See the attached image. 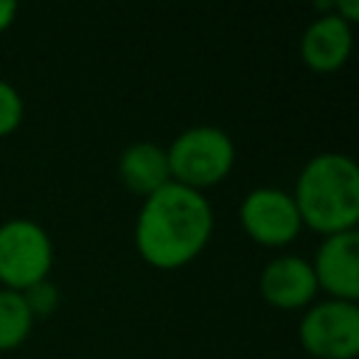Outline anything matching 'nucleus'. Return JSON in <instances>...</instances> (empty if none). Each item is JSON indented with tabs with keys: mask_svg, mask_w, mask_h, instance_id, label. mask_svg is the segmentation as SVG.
Wrapping results in <instances>:
<instances>
[{
	"mask_svg": "<svg viewBox=\"0 0 359 359\" xmlns=\"http://www.w3.org/2000/svg\"><path fill=\"white\" fill-rule=\"evenodd\" d=\"M135 250L154 269H182L213 236V208L202 191L168 182L135 216Z\"/></svg>",
	"mask_w": 359,
	"mask_h": 359,
	"instance_id": "1",
	"label": "nucleus"
},
{
	"mask_svg": "<svg viewBox=\"0 0 359 359\" xmlns=\"http://www.w3.org/2000/svg\"><path fill=\"white\" fill-rule=\"evenodd\" d=\"M292 199L303 227L323 238L359 227V160L345 151L309 157L294 180Z\"/></svg>",
	"mask_w": 359,
	"mask_h": 359,
	"instance_id": "2",
	"label": "nucleus"
},
{
	"mask_svg": "<svg viewBox=\"0 0 359 359\" xmlns=\"http://www.w3.org/2000/svg\"><path fill=\"white\" fill-rule=\"evenodd\" d=\"M165 154H168L171 182H180L202 194L219 185L236 165L233 137L222 126H213V123L182 129L165 146Z\"/></svg>",
	"mask_w": 359,
	"mask_h": 359,
	"instance_id": "3",
	"label": "nucleus"
},
{
	"mask_svg": "<svg viewBox=\"0 0 359 359\" xmlns=\"http://www.w3.org/2000/svg\"><path fill=\"white\" fill-rule=\"evenodd\" d=\"M53 241L50 233L28 219L14 216L0 222V286L25 292L28 286L50 278L53 269Z\"/></svg>",
	"mask_w": 359,
	"mask_h": 359,
	"instance_id": "4",
	"label": "nucleus"
},
{
	"mask_svg": "<svg viewBox=\"0 0 359 359\" xmlns=\"http://www.w3.org/2000/svg\"><path fill=\"white\" fill-rule=\"evenodd\" d=\"M297 339L311 359H359V303L314 300L297 323Z\"/></svg>",
	"mask_w": 359,
	"mask_h": 359,
	"instance_id": "5",
	"label": "nucleus"
},
{
	"mask_svg": "<svg viewBox=\"0 0 359 359\" xmlns=\"http://www.w3.org/2000/svg\"><path fill=\"white\" fill-rule=\"evenodd\" d=\"M238 224L261 247H286L303 230L292 194L275 185H258L241 199Z\"/></svg>",
	"mask_w": 359,
	"mask_h": 359,
	"instance_id": "6",
	"label": "nucleus"
},
{
	"mask_svg": "<svg viewBox=\"0 0 359 359\" xmlns=\"http://www.w3.org/2000/svg\"><path fill=\"white\" fill-rule=\"evenodd\" d=\"M311 266L320 292L334 300L359 303V227L325 236Z\"/></svg>",
	"mask_w": 359,
	"mask_h": 359,
	"instance_id": "7",
	"label": "nucleus"
},
{
	"mask_svg": "<svg viewBox=\"0 0 359 359\" xmlns=\"http://www.w3.org/2000/svg\"><path fill=\"white\" fill-rule=\"evenodd\" d=\"M258 292L272 309L306 311L317 300L320 286L311 261L300 255H275L264 264L258 275Z\"/></svg>",
	"mask_w": 359,
	"mask_h": 359,
	"instance_id": "8",
	"label": "nucleus"
},
{
	"mask_svg": "<svg viewBox=\"0 0 359 359\" xmlns=\"http://www.w3.org/2000/svg\"><path fill=\"white\" fill-rule=\"evenodd\" d=\"M353 53V28L331 8L320 11L300 34V59L311 73H337Z\"/></svg>",
	"mask_w": 359,
	"mask_h": 359,
	"instance_id": "9",
	"label": "nucleus"
},
{
	"mask_svg": "<svg viewBox=\"0 0 359 359\" xmlns=\"http://www.w3.org/2000/svg\"><path fill=\"white\" fill-rule=\"evenodd\" d=\"M118 180L123 188H129L137 196H151L163 185L171 182L168 154L165 146H157L151 140H135L118 154Z\"/></svg>",
	"mask_w": 359,
	"mask_h": 359,
	"instance_id": "10",
	"label": "nucleus"
},
{
	"mask_svg": "<svg viewBox=\"0 0 359 359\" xmlns=\"http://www.w3.org/2000/svg\"><path fill=\"white\" fill-rule=\"evenodd\" d=\"M34 314L25 306L22 292L0 286V353L20 348L34 331Z\"/></svg>",
	"mask_w": 359,
	"mask_h": 359,
	"instance_id": "11",
	"label": "nucleus"
},
{
	"mask_svg": "<svg viewBox=\"0 0 359 359\" xmlns=\"http://www.w3.org/2000/svg\"><path fill=\"white\" fill-rule=\"evenodd\" d=\"M22 115H25V101L20 90L8 79H0V137L14 135L17 126L22 123Z\"/></svg>",
	"mask_w": 359,
	"mask_h": 359,
	"instance_id": "12",
	"label": "nucleus"
},
{
	"mask_svg": "<svg viewBox=\"0 0 359 359\" xmlns=\"http://www.w3.org/2000/svg\"><path fill=\"white\" fill-rule=\"evenodd\" d=\"M22 297H25V306H28V311L34 314V320L50 317V314L59 309V300H62L59 286H56L50 278H45V280L28 286V289L22 292Z\"/></svg>",
	"mask_w": 359,
	"mask_h": 359,
	"instance_id": "13",
	"label": "nucleus"
},
{
	"mask_svg": "<svg viewBox=\"0 0 359 359\" xmlns=\"http://www.w3.org/2000/svg\"><path fill=\"white\" fill-rule=\"evenodd\" d=\"M334 11L353 28V25H359V0H337L334 3Z\"/></svg>",
	"mask_w": 359,
	"mask_h": 359,
	"instance_id": "14",
	"label": "nucleus"
},
{
	"mask_svg": "<svg viewBox=\"0 0 359 359\" xmlns=\"http://www.w3.org/2000/svg\"><path fill=\"white\" fill-rule=\"evenodd\" d=\"M14 20H17V3L0 0V34L8 31V28L14 25Z\"/></svg>",
	"mask_w": 359,
	"mask_h": 359,
	"instance_id": "15",
	"label": "nucleus"
}]
</instances>
